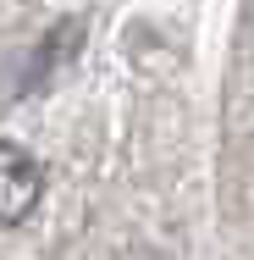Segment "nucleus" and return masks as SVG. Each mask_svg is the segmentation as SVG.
<instances>
[{
  "label": "nucleus",
  "instance_id": "f257e3e1",
  "mask_svg": "<svg viewBox=\"0 0 254 260\" xmlns=\"http://www.w3.org/2000/svg\"><path fill=\"white\" fill-rule=\"evenodd\" d=\"M39 194H45V166L28 155L22 144L0 139V227H17L39 210Z\"/></svg>",
  "mask_w": 254,
  "mask_h": 260
}]
</instances>
